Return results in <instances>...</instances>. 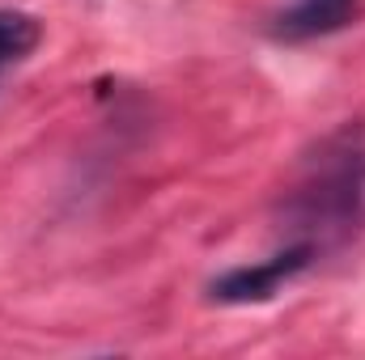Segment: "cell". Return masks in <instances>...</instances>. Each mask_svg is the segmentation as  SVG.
<instances>
[{
    "label": "cell",
    "mask_w": 365,
    "mask_h": 360,
    "mask_svg": "<svg viewBox=\"0 0 365 360\" xmlns=\"http://www.w3.org/2000/svg\"><path fill=\"white\" fill-rule=\"evenodd\" d=\"M365 17V0H297L276 17L272 34L280 43H310L340 34Z\"/></svg>",
    "instance_id": "3957f363"
},
{
    "label": "cell",
    "mask_w": 365,
    "mask_h": 360,
    "mask_svg": "<svg viewBox=\"0 0 365 360\" xmlns=\"http://www.w3.org/2000/svg\"><path fill=\"white\" fill-rule=\"evenodd\" d=\"M365 221V123L331 132L284 195V225L310 250L353 238Z\"/></svg>",
    "instance_id": "6da1fadb"
},
{
    "label": "cell",
    "mask_w": 365,
    "mask_h": 360,
    "mask_svg": "<svg viewBox=\"0 0 365 360\" xmlns=\"http://www.w3.org/2000/svg\"><path fill=\"white\" fill-rule=\"evenodd\" d=\"M38 38H43V30H38V21H34L30 13L0 9V77H4L13 64H21V60L38 47Z\"/></svg>",
    "instance_id": "277c9868"
},
{
    "label": "cell",
    "mask_w": 365,
    "mask_h": 360,
    "mask_svg": "<svg viewBox=\"0 0 365 360\" xmlns=\"http://www.w3.org/2000/svg\"><path fill=\"white\" fill-rule=\"evenodd\" d=\"M314 259V250L306 242H289L280 255H272L268 263H255V268H234L225 275L212 280V301H225V305H251V301H268L280 292V284H289L297 271Z\"/></svg>",
    "instance_id": "7a4b0ae2"
}]
</instances>
